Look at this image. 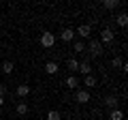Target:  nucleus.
Returning a JSON list of instances; mask_svg holds the SVG:
<instances>
[{"label": "nucleus", "instance_id": "obj_2", "mask_svg": "<svg viewBox=\"0 0 128 120\" xmlns=\"http://www.w3.org/2000/svg\"><path fill=\"white\" fill-rule=\"evenodd\" d=\"M54 43H56V34H51V32L41 34V45L43 47H54Z\"/></svg>", "mask_w": 128, "mask_h": 120}, {"label": "nucleus", "instance_id": "obj_1", "mask_svg": "<svg viewBox=\"0 0 128 120\" xmlns=\"http://www.w3.org/2000/svg\"><path fill=\"white\" fill-rule=\"evenodd\" d=\"M86 49L92 54V58H100V56L105 54V49H102V43L98 41V39H90V43L86 45Z\"/></svg>", "mask_w": 128, "mask_h": 120}, {"label": "nucleus", "instance_id": "obj_18", "mask_svg": "<svg viewBox=\"0 0 128 120\" xmlns=\"http://www.w3.org/2000/svg\"><path fill=\"white\" fill-rule=\"evenodd\" d=\"M118 24H120L122 28H126V26H128V15H126V13H120V15H118Z\"/></svg>", "mask_w": 128, "mask_h": 120}, {"label": "nucleus", "instance_id": "obj_19", "mask_svg": "<svg viewBox=\"0 0 128 120\" xmlns=\"http://www.w3.org/2000/svg\"><path fill=\"white\" fill-rule=\"evenodd\" d=\"M83 86H96V77H94V75H86V79H83Z\"/></svg>", "mask_w": 128, "mask_h": 120}, {"label": "nucleus", "instance_id": "obj_3", "mask_svg": "<svg viewBox=\"0 0 128 120\" xmlns=\"http://www.w3.org/2000/svg\"><path fill=\"white\" fill-rule=\"evenodd\" d=\"M75 101L77 103H88L90 101V92H88V90H77V92H75Z\"/></svg>", "mask_w": 128, "mask_h": 120}, {"label": "nucleus", "instance_id": "obj_24", "mask_svg": "<svg viewBox=\"0 0 128 120\" xmlns=\"http://www.w3.org/2000/svg\"><path fill=\"white\" fill-rule=\"evenodd\" d=\"M75 120H81V118H75Z\"/></svg>", "mask_w": 128, "mask_h": 120}, {"label": "nucleus", "instance_id": "obj_15", "mask_svg": "<svg viewBox=\"0 0 128 120\" xmlns=\"http://www.w3.org/2000/svg\"><path fill=\"white\" fill-rule=\"evenodd\" d=\"M15 111H17L19 116H26V114H28V103H17V107H15Z\"/></svg>", "mask_w": 128, "mask_h": 120}, {"label": "nucleus", "instance_id": "obj_23", "mask_svg": "<svg viewBox=\"0 0 128 120\" xmlns=\"http://www.w3.org/2000/svg\"><path fill=\"white\" fill-rule=\"evenodd\" d=\"M2 105H4V99H0V107H2Z\"/></svg>", "mask_w": 128, "mask_h": 120}, {"label": "nucleus", "instance_id": "obj_21", "mask_svg": "<svg viewBox=\"0 0 128 120\" xmlns=\"http://www.w3.org/2000/svg\"><path fill=\"white\" fill-rule=\"evenodd\" d=\"M111 65H113V69H122V65H124V60H122V58H118V56H115V58H113V62H111Z\"/></svg>", "mask_w": 128, "mask_h": 120}, {"label": "nucleus", "instance_id": "obj_10", "mask_svg": "<svg viewBox=\"0 0 128 120\" xmlns=\"http://www.w3.org/2000/svg\"><path fill=\"white\" fill-rule=\"evenodd\" d=\"M66 86H68L70 90H77L79 88V79L75 77V75H70V77H66Z\"/></svg>", "mask_w": 128, "mask_h": 120}, {"label": "nucleus", "instance_id": "obj_4", "mask_svg": "<svg viewBox=\"0 0 128 120\" xmlns=\"http://www.w3.org/2000/svg\"><path fill=\"white\" fill-rule=\"evenodd\" d=\"M60 37H62L64 43H68V41H73V39H75V30H70V28H64L62 32H60Z\"/></svg>", "mask_w": 128, "mask_h": 120}, {"label": "nucleus", "instance_id": "obj_9", "mask_svg": "<svg viewBox=\"0 0 128 120\" xmlns=\"http://www.w3.org/2000/svg\"><path fill=\"white\" fill-rule=\"evenodd\" d=\"M15 92H17L19 97H28V94H30V86H28V84H19Z\"/></svg>", "mask_w": 128, "mask_h": 120}, {"label": "nucleus", "instance_id": "obj_6", "mask_svg": "<svg viewBox=\"0 0 128 120\" xmlns=\"http://www.w3.org/2000/svg\"><path fill=\"white\" fill-rule=\"evenodd\" d=\"M77 71H79L81 75H92V67H90V62H79Z\"/></svg>", "mask_w": 128, "mask_h": 120}, {"label": "nucleus", "instance_id": "obj_13", "mask_svg": "<svg viewBox=\"0 0 128 120\" xmlns=\"http://www.w3.org/2000/svg\"><path fill=\"white\" fill-rule=\"evenodd\" d=\"M77 67H79V62H77L75 58H68V60H66V69H68V71H73V73H75Z\"/></svg>", "mask_w": 128, "mask_h": 120}, {"label": "nucleus", "instance_id": "obj_8", "mask_svg": "<svg viewBox=\"0 0 128 120\" xmlns=\"http://www.w3.org/2000/svg\"><path fill=\"white\" fill-rule=\"evenodd\" d=\"M105 105L109 107V109H118V97H113V94H109V97L105 99Z\"/></svg>", "mask_w": 128, "mask_h": 120}, {"label": "nucleus", "instance_id": "obj_22", "mask_svg": "<svg viewBox=\"0 0 128 120\" xmlns=\"http://www.w3.org/2000/svg\"><path fill=\"white\" fill-rule=\"evenodd\" d=\"M4 94H6V86H4V84H0V99H4Z\"/></svg>", "mask_w": 128, "mask_h": 120}, {"label": "nucleus", "instance_id": "obj_5", "mask_svg": "<svg viewBox=\"0 0 128 120\" xmlns=\"http://www.w3.org/2000/svg\"><path fill=\"white\" fill-rule=\"evenodd\" d=\"M100 41H102V43H111V41H113V30L105 28V30L100 32Z\"/></svg>", "mask_w": 128, "mask_h": 120}, {"label": "nucleus", "instance_id": "obj_20", "mask_svg": "<svg viewBox=\"0 0 128 120\" xmlns=\"http://www.w3.org/2000/svg\"><path fill=\"white\" fill-rule=\"evenodd\" d=\"M47 120H60V111H56V109H51L49 114H47Z\"/></svg>", "mask_w": 128, "mask_h": 120}, {"label": "nucleus", "instance_id": "obj_16", "mask_svg": "<svg viewBox=\"0 0 128 120\" xmlns=\"http://www.w3.org/2000/svg\"><path fill=\"white\" fill-rule=\"evenodd\" d=\"M109 118L111 120H124V114H122V109H111Z\"/></svg>", "mask_w": 128, "mask_h": 120}, {"label": "nucleus", "instance_id": "obj_7", "mask_svg": "<svg viewBox=\"0 0 128 120\" xmlns=\"http://www.w3.org/2000/svg\"><path fill=\"white\" fill-rule=\"evenodd\" d=\"M90 30H92V28L88 26V24H81V26L77 28V34H79L81 39H86V37H90Z\"/></svg>", "mask_w": 128, "mask_h": 120}, {"label": "nucleus", "instance_id": "obj_17", "mask_svg": "<svg viewBox=\"0 0 128 120\" xmlns=\"http://www.w3.org/2000/svg\"><path fill=\"white\" fill-rule=\"evenodd\" d=\"M13 69H15V67H13V62H11V60H6L4 65H2V73H6V75L13 73Z\"/></svg>", "mask_w": 128, "mask_h": 120}, {"label": "nucleus", "instance_id": "obj_12", "mask_svg": "<svg viewBox=\"0 0 128 120\" xmlns=\"http://www.w3.org/2000/svg\"><path fill=\"white\" fill-rule=\"evenodd\" d=\"M120 5H122V0H105V2H102L105 9H115V7H120Z\"/></svg>", "mask_w": 128, "mask_h": 120}, {"label": "nucleus", "instance_id": "obj_14", "mask_svg": "<svg viewBox=\"0 0 128 120\" xmlns=\"http://www.w3.org/2000/svg\"><path fill=\"white\" fill-rule=\"evenodd\" d=\"M45 71H47L49 75H56V73H58V65H56V62H47V65H45Z\"/></svg>", "mask_w": 128, "mask_h": 120}, {"label": "nucleus", "instance_id": "obj_11", "mask_svg": "<svg viewBox=\"0 0 128 120\" xmlns=\"http://www.w3.org/2000/svg\"><path fill=\"white\" fill-rule=\"evenodd\" d=\"M73 51H75V54L86 51V43H83V41H75V43H73Z\"/></svg>", "mask_w": 128, "mask_h": 120}]
</instances>
